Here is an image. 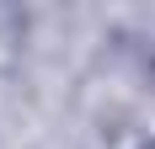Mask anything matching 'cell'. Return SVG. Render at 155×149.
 Instances as JSON below:
<instances>
[{
    "label": "cell",
    "instance_id": "obj_1",
    "mask_svg": "<svg viewBox=\"0 0 155 149\" xmlns=\"http://www.w3.org/2000/svg\"><path fill=\"white\" fill-rule=\"evenodd\" d=\"M144 149H155V144H144Z\"/></svg>",
    "mask_w": 155,
    "mask_h": 149
}]
</instances>
